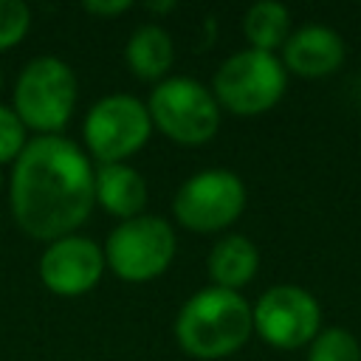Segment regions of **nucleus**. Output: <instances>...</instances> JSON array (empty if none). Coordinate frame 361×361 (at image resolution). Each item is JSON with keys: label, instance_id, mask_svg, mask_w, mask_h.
Segmentation results:
<instances>
[{"label": "nucleus", "instance_id": "4be33fe9", "mask_svg": "<svg viewBox=\"0 0 361 361\" xmlns=\"http://www.w3.org/2000/svg\"><path fill=\"white\" fill-rule=\"evenodd\" d=\"M0 87H3V73H0Z\"/></svg>", "mask_w": 361, "mask_h": 361}, {"label": "nucleus", "instance_id": "6e6552de", "mask_svg": "<svg viewBox=\"0 0 361 361\" xmlns=\"http://www.w3.org/2000/svg\"><path fill=\"white\" fill-rule=\"evenodd\" d=\"M152 135L147 102L130 93H110L93 102L82 121V141L87 158L96 164H127Z\"/></svg>", "mask_w": 361, "mask_h": 361}, {"label": "nucleus", "instance_id": "1a4fd4ad", "mask_svg": "<svg viewBox=\"0 0 361 361\" xmlns=\"http://www.w3.org/2000/svg\"><path fill=\"white\" fill-rule=\"evenodd\" d=\"M254 333L276 350L307 347L322 330V305L302 285H274L251 305Z\"/></svg>", "mask_w": 361, "mask_h": 361}, {"label": "nucleus", "instance_id": "2eb2a0df", "mask_svg": "<svg viewBox=\"0 0 361 361\" xmlns=\"http://www.w3.org/2000/svg\"><path fill=\"white\" fill-rule=\"evenodd\" d=\"M290 31H293L290 11L276 0H259L248 6V11L243 14V34L248 39V48L254 51H265V54L282 51Z\"/></svg>", "mask_w": 361, "mask_h": 361}, {"label": "nucleus", "instance_id": "dca6fc26", "mask_svg": "<svg viewBox=\"0 0 361 361\" xmlns=\"http://www.w3.org/2000/svg\"><path fill=\"white\" fill-rule=\"evenodd\" d=\"M307 361H361V344L344 327H322L307 344Z\"/></svg>", "mask_w": 361, "mask_h": 361}, {"label": "nucleus", "instance_id": "412c9836", "mask_svg": "<svg viewBox=\"0 0 361 361\" xmlns=\"http://www.w3.org/2000/svg\"><path fill=\"white\" fill-rule=\"evenodd\" d=\"M3 186H6V178H3V169H0V192H3Z\"/></svg>", "mask_w": 361, "mask_h": 361}, {"label": "nucleus", "instance_id": "aec40b11", "mask_svg": "<svg viewBox=\"0 0 361 361\" xmlns=\"http://www.w3.org/2000/svg\"><path fill=\"white\" fill-rule=\"evenodd\" d=\"M147 8H149V11H158V14H161V11H172V8H175V3H149Z\"/></svg>", "mask_w": 361, "mask_h": 361}, {"label": "nucleus", "instance_id": "9b49d317", "mask_svg": "<svg viewBox=\"0 0 361 361\" xmlns=\"http://www.w3.org/2000/svg\"><path fill=\"white\" fill-rule=\"evenodd\" d=\"M282 65L288 73L302 79H322L336 73L347 59L344 37L322 23H307L290 31L288 42L282 45Z\"/></svg>", "mask_w": 361, "mask_h": 361}, {"label": "nucleus", "instance_id": "20e7f679", "mask_svg": "<svg viewBox=\"0 0 361 361\" xmlns=\"http://www.w3.org/2000/svg\"><path fill=\"white\" fill-rule=\"evenodd\" d=\"M152 130L180 147L209 144L220 130V104L203 82L192 76H166L147 99Z\"/></svg>", "mask_w": 361, "mask_h": 361}, {"label": "nucleus", "instance_id": "f8f14e48", "mask_svg": "<svg viewBox=\"0 0 361 361\" xmlns=\"http://www.w3.org/2000/svg\"><path fill=\"white\" fill-rule=\"evenodd\" d=\"M93 197L110 214L121 220L144 214L149 189L144 175L130 164H99L93 175Z\"/></svg>", "mask_w": 361, "mask_h": 361}, {"label": "nucleus", "instance_id": "f3484780", "mask_svg": "<svg viewBox=\"0 0 361 361\" xmlns=\"http://www.w3.org/2000/svg\"><path fill=\"white\" fill-rule=\"evenodd\" d=\"M31 28V8L23 0H0V54L25 39Z\"/></svg>", "mask_w": 361, "mask_h": 361}, {"label": "nucleus", "instance_id": "f257e3e1", "mask_svg": "<svg viewBox=\"0 0 361 361\" xmlns=\"http://www.w3.org/2000/svg\"><path fill=\"white\" fill-rule=\"evenodd\" d=\"M93 175L87 152L65 135H34L11 164L8 206L17 228L39 243L76 234L90 217Z\"/></svg>", "mask_w": 361, "mask_h": 361}, {"label": "nucleus", "instance_id": "423d86ee", "mask_svg": "<svg viewBox=\"0 0 361 361\" xmlns=\"http://www.w3.org/2000/svg\"><path fill=\"white\" fill-rule=\"evenodd\" d=\"M104 262L107 268L133 285L158 279L175 259L178 234L166 217L138 214L121 220L104 240Z\"/></svg>", "mask_w": 361, "mask_h": 361}, {"label": "nucleus", "instance_id": "ddd939ff", "mask_svg": "<svg viewBox=\"0 0 361 361\" xmlns=\"http://www.w3.org/2000/svg\"><path fill=\"white\" fill-rule=\"evenodd\" d=\"M206 271L214 288L240 293L259 271V248L245 234H223L206 257Z\"/></svg>", "mask_w": 361, "mask_h": 361}, {"label": "nucleus", "instance_id": "39448f33", "mask_svg": "<svg viewBox=\"0 0 361 361\" xmlns=\"http://www.w3.org/2000/svg\"><path fill=\"white\" fill-rule=\"evenodd\" d=\"M288 87V71L276 54L243 48L231 56H226L214 76H212V93L220 104V110H228L231 116H262L285 96Z\"/></svg>", "mask_w": 361, "mask_h": 361}, {"label": "nucleus", "instance_id": "0eeeda50", "mask_svg": "<svg viewBox=\"0 0 361 361\" xmlns=\"http://www.w3.org/2000/svg\"><path fill=\"white\" fill-rule=\"evenodd\" d=\"M248 203V189L243 178L231 169L212 166L189 175L175 197L172 214L175 223L192 234H217L240 220Z\"/></svg>", "mask_w": 361, "mask_h": 361}, {"label": "nucleus", "instance_id": "a211bd4d", "mask_svg": "<svg viewBox=\"0 0 361 361\" xmlns=\"http://www.w3.org/2000/svg\"><path fill=\"white\" fill-rule=\"evenodd\" d=\"M25 144H28V130L23 127L11 104L0 102V166L14 164Z\"/></svg>", "mask_w": 361, "mask_h": 361}, {"label": "nucleus", "instance_id": "f03ea898", "mask_svg": "<svg viewBox=\"0 0 361 361\" xmlns=\"http://www.w3.org/2000/svg\"><path fill=\"white\" fill-rule=\"evenodd\" d=\"M172 333L186 355L197 361H220L243 350L254 336L251 305L237 290L206 285L180 305Z\"/></svg>", "mask_w": 361, "mask_h": 361}, {"label": "nucleus", "instance_id": "6ab92c4d", "mask_svg": "<svg viewBox=\"0 0 361 361\" xmlns=\"http://www.w3.org/2000/svg\"><path fill=\"white\" fill-rule=\"evenodd\" d=\"M82 8L90 17H118V14L130 11L133 3H127V0H87V3H82Z\"/></svg>", "mask_w": 361, "mask_h": 361}, {"label": "nucleus", "instance_id": "9d476101", "mask_svg": "<svg viewBox=\"0 0 361 361\" xmlns=\"http://www.w3.org/2000/svg\"><path fill=\"white\" fill-rule=\"evenodd\" d=\"M39 282L54 293L65 299H76L90 293L102 274L107 271L104 248L82 234H68L54 243H45V251L39 257Z\"/></svg>", "mask_w": 361, "mask_h": 361}, {"label": "nucleus", "instance_id": "7ed1b4c3", "mask_svg": "<svg viewBox=\"0 0 361 361\" xmlns=\"http://www.w3.org/2000/svg\"><path fill=\"white\" fill-rule=\"evenodd\" d=\"M79 96L73 68L51 54L34 56L20 71L11 90V110L28 133L62 135Z\"/></svg>", "mask_w": 361, "mask_h": 361}, {"label": "nucleus", "instance_id": "4468645a", "mask_svg": "<svg viewBox=\"0 0 361 361\" xmlns=\"http://www.w3.org/2000/svg\"><path fill=\"white\" fill-rule=\"evenodd\" d=\"M127 71L141 82H164L175 62V42L169 31L158 23L138 25L124 45Z\"/></svg>", "mask_w": 361, "mask_h": 361}]
</instances>
